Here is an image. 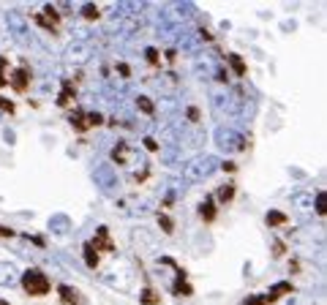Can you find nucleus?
Wrapping results in <instances>:
<instances>
[{
  "mask_svg": "<svg viewBox=\"0 0 327 305\" xmlns=\"http://www.w3.org/2000/svg\"><path fill=\"white\" fill-rule=\"evenodd\" d=\"M22 289L28 291L30 297H44V294H49V289H52V283H49V278H46L41 270H28V273L22 275Z\"/></svg>",
  "mask_w": 327,
  "mask_h": 305,
  "instance_id": "1",
  "label": "nucleus"
},
{
  "mask_svg": "<svg viewBox=\"0 0 327 305\" xmlns=\"http://www.w3.org/2000/svg\"><path fill=\"white\" fill-rule=\"evenodd\" d=\"M213 169H216V161L210 155H197V158L183 164V174H185V180H202V177H208Z\"/></svg>",
  "mask_w": 327,
  "mask_h": 305,
  "instance_id": "2",
  "label": "nucleus"
},
{
  "mask_svg": "<svg viewBox=\"0 0 327 305\" xmlns=\"http://www.w3.org/2000/svg\"><path fill=\"white\" fill-rule=\"evenodd\" d=\"M33 19H36V22L41 25V28H46V30H55L57 25H60V14H57V9H52L49 3H46L44 9L38 11V14L33 17Z\"/></svg>",
  "mask_w": 327,
  "mask_h": 305,
  "instance_id": "3",
  "label": "nucleus"
},
{
  "mask_svg": "<svg viewBox=\"0 0 327 305\" xmlns=\"http://www.w3.org/2000/svg\"><path fill=\"white\" fill-rule=\"evenodd\" d=\"M90 55H93V49L85 41H74L69 49H66V60H71V63H85Z\"/></svg>",
  "mask_w": 327,
  "mask_h": 305,
  "instance_id": "4",
  "label": "nucleus"
},
{
  "mask_svg": "<svg viewBox=\"0 0 327 305\" xmlns=\"http://www.w3.org/2000/svg\"><path fill=\"white\" fill-rule=\"evenodd\" d=\"M9 82H11V87H14L17 93H25V90H28V85H30V69H25V66L14 69V74L9 77Z\"/></svg>",
  "mask_w": 327,
  "mask_h": 305,
  "instance_id": "5",
  "label": "nucleus"
},
{
  "mask_svg": "<svg viewBox=\"0 0 327 305\" xmlns=\"http://www.w3.org/2000/svg\"><path fill=\"white\" fill-rule=\"evenodd\" d=\"M112 177H115V174H112L109 166H98V169H96V182L104 188V191H115L117 180H112Z\"/></svg>",
  "mask_w": 327,
  "mask_h": 305,
  "instance_id": "6",
  "label": "nucleus"
},
{
  "mask_svg": "<svg viewBox=\"0 0 327 305\" xmlns=\"http://www.w3.org/2000/svg\"><path fill=\"white\" fill-rule=\"evenodd\" d=\"M237 145H243V142H240V137L235 131H218V147H221V150L232 153Z\"/></svg>",
  "mask_w": 327,
  "mask_h": 305,
  "instance_id": "7",
  "label": "nucleus"
},
{
  "mask_svg": "<svg viewBox=\"0 0 327 305\" xmlns=\"http://www.w3.org/2000/svg\"><path fill=\"white\" fill-rule=\"evenodd\" d=\"M213 106H216V112H226V109H229V90H226V87L213 93Z\"/></svg>",
  "mask_w": 327,
  "mask_h": 305,
  "instance_id": "8",
  "label": "nucleus"
},
{
  "mask_svg": "<svg viewBox=\"0 0 327 305\" xmlns=\"http://www.w3.org/2000/svg\"><path fill=\"white\" fill-rule=\"evenodd\" d=\"M128 145H125V142H117V145L115 147H112V161H115V164H120V166H123V164H128Z\"/></svg>",
  "mask_w": 327,
  "mask_h": 305,
  "instance_id": "9",
  "label": "nucleus"
},
{
  "mask_svg": "<svg viewBox=\"0 0 327 305\" xmlns=\"http://www.w3.org/2000/svg\"><path fill=\"white\" fill-rule=\"evenodd\" d=\"M199 215H202L205 223H213V221H216V202H213V199H205L202 205H199Z\"/></svg>",
  "mask_w": 327,
  "mask_h": 305,
  "instance_id": "10",
  "label": "nucleus"
},
{
  "mask_svg": "<svg viewBox=\"0 0 327 305\" xmlns=\"http://www.w3.org/2000/svg\"><path fill=\"white\" fill-rule=\"evenodd\" d=\"M17 281V270L11 264H3L0 262V286H11Z\"/></svg>",
  "mask_w": 327,
  "mask_h": 305,
  "instance_id": "11",
  "label": "nucleus"
},
{
  "mask_svg": "<svg viewBox=\"0 0 327 305\" xmlns=\"http://www.w3.org/2000/svg\"><path fill=\"white\" fill-rule=\"evenodd\" d=\"M71 126H74L77 128V131H88V112H85V109H74V114H71Z\"/></svg>",
  "mask_w": 327,
  "mask_h": 305,
  "instance_id": "12",
  "label": "nucleus"
},
{
  "mask_svg": "<svg viewBox=\"0 0 327 305\" xmlns=\"http://www.w3.org/2000/svg\"><path fill=\"white\" fill-rule=\"evenodd\" d=\"M289 291H292V283H289V281H281V283H276V289H273V291H270V294H265V297H268V302L273 305V302H276V300H278V297H284V294H289Z\"/></svg>",
  "mask_w": 327,
  "mask_h": 305,
  "instance_id": "13",
  "label": "nucleus"
},
{
  "mask_svg": "<svg viewBox=\"0 0 327 305\" xmlns=\"http://www.w3.org/2000/svg\"><path fill=\"white\" fill-rule=\"evenodd\" d=\"M74 96H77V87L71 85V82H63V93L57 96V106H69Z\"/></svg>",
  "mask_w": 327,
  "mask_h": 305,
  "instance_id": "14",
  "label": "nucleus"
},
{
  "mask_svg": "<svg viewBox=\"0 0 327 305\" xmlns=\"http://www.w3.org/2000/svg\"><path fill=\"white\" fill-rule=\"evenodd\" d=\"M265 221H268V226H284L289 218H286V213H281V210H268Z\"/></svg>",
  "mask_w": 327,
  "mask_h": 305,
  "instance_id": "15",
  "label": "nucleus"
},
{
  "mask_svg": "<svg viewBox=\"0 0 327 305\" xmlns=\"http://www.w3.org/2000/svg\"><path fill=\"white\" fill-rule=\"evenodd\" d=\"M98 262H101V259H98V251L88 240V242H85V264H88V267H98Z\"/></svg>",
  "mask_w": 327,
  "mask_h": 305,
  "instance_id": "16",
  "label": "nucleus"
},
{
  "mask_svg": "<svg viewBox=\"0 0 327 305\" xmlns=\"http://www.w3.org/2000/svg\"><path fill=\"white\" fill-rule=\"evenodd\" d=\"M139 302H142V305H158V302H161V294H158L153 286H145L142 297H139Z\"/></svg>",
  "mask_w": 327,
  "mask_h": 305,
  "instance_id": "17",
  "label": "nucleus"
},
{
  "mask_svg": "<svg viewBox=\"0 0 327 305\" xmlns=\"http://www.w3.org/2000/svg\"><path fill=\"white\" fill-rule=\"evenodd\" d=\"M229 63H232V71H235L237 77H245V74H248V66H245V60L240 57V55H235V52L229 55Z\"/></svg>",
  "mask_w": 327,
  "mask_h": 305,
  "instance_id": "18",
  "label": "nucleus"
},
{
  "mask_svg": "<svg viewBox=\"0 0 327 305\" xmlns=\"http://www.w3.org/2000/svg\"><path fill=\"white\" fill-rule=\"evenodd\" d=\"M295 207L303 210V213H308V210H313V196H308V194H297V196H295Z\"/></svg>",
  "mask_w": 327,
  "mask_h": 305,
  "instance_id": "19",
  "label": "nucleus"
},
{
  "mask_svg": "<svg viewBox=\"0 0 327 305\" xmlns=\"http://www.w3.org/2000/svg\"><path fill=\"white\" fill-rule=\"evenodd\" d=\"M177 283H175V291H177V294H191V286H188V281H185V273H183V270H177Z\"/></svg>",
  "mask_w": 327,
  "mask_h": 305,
  "instance_id": "20",
  "label": "nucleus"
},
{
  "mask_svg": "<svg viewBox=\"0 0 327 305\" xmlns=\"http://www.w3.org/2000/svg\"><path fill=\"white\" fill-rule=\"evenodd\" d=\"M137 106H139L145 114H156V104H153V98H148V96H139V98H137Z\"/></svg>",
  "mask_w": 327,
  "mask_h": 305,
  "instance_id": "21",
  "label": "nucleus"
},
{
  "mask_svg": "<svg viewBox=\"0 0 327 305\" xmlns=\"http://www.w3.org/2000/svg\"><path fill=\"white\" fill-rule=\"evenodd\" d=\"M52 229H55V232H69V218H66V215H55V218H52Z\"/></svg>",
  "mask_w": 327,
  "mask_h": 305,
  "instance_id": "22",
  "label": "nucleus"
},
{
  "mask_svg": "<svg viewBox=\"0 0 327 305\" xmlns=\"http://www.w3.org/2000/svg\"><path fill=\"white\" fill-rule=\"evenodd\" d=\"M82 19H88V22H96V19H98V9H96L93 3L82 6Z\"/></svg>",
  "mask_w": 327,
  "mask_h": 305,
  "instance_id": "23",
  "label": "nucleus"
},
{
  "mask_svg": "<svg viewBox=\"0 0 327 305\" xmlns=\"http://www.w3.org/2000/svg\"><path fill=\"white\" fill-rule=\"evenodd\" d=\"M232 196H235V186H221L218 188V199L221 202H232Z\"/></svg>",
  "mask_w": 327,
  "mask_h": 305,
  "instance_id": "24",
  "label": "nucleus"
},
{
  "mask_svg": "<svg viewBox=\"0 0 327 305\" xmlns=\"http://www.w3.org/2000/svg\"><path fill=\"white\" fill-rule=\"evenodd\" d=\"M158 226H161L166 234H172V232H175V223H172L169 215H158Z\"/></svg>",
  "mask_w": 327,
  "mask_h": 305,
  "instance_id": "25",
  "label": "nucleus"
},
{
  "mask_svg": "<svg viewBox=\"0 0 327 305\" xmlns=\"http://www.w3.org/2000/svg\"><path fill=\"white\" fill-rule=\"evenodd\" d=\"M60 297H63L66 302H71V305H74V300H77V294H74L69 286H60Z\"/></svg>",
  "mask_w": 327,
  "mask_h": 305,
  "instance_id": "26",
  "label": "nucleus"
},
{
  "mask_svg": "<svg viewBox=\"0 0 327 305\" xmlns=\"http://www.w3.org/2000/svg\"><path fill=\"white\" fill-rule=\"evenodd\" d=\"M185 117H188L191 123H199V120H202V114H199L197 106H188V109H185Z\"/></svg>",
  "mask_w": 327,
  "mask_h": 305,
  "instance_id": "27",
  "label": "nucleus"
},
{
  "mask_svg": "<svg viewBox=\"0 0 327 305\" xmlns=\"http://www.w3.org/2000/svg\"><path fill=\"white\" fill-rule=\"evenodd\" d=\"M145 57H148L150 66H158V49H156V46H150V49L145 52Z\"/></svg>",
  "mask_w": 327,
  "mask_h": 305,
  "instance_id": "28",
  "label": "nucleus"
},
{
  "mask_svg": "<svg viewBox=\"0 0 327 305\" xmlns=\"http://www.w3.org/2000/svg\"><path fill=\"white\" fill-rule=\"evenodd\" d=\"M324 199H327L324 194H316V213L319 215H324V210H327V202Z\"/></svg>",
  "mask_w": 327,
  "mask_h": 305,
  "instance_id": "29",
  "label": "nucleus"
},
{
  "mask_svg": "<svg viewBox=\"0 0 327 305\" xmlns=\"http://www.w3.org/2000/svg\"><path fill=\"white\" fill-rule=\"evenodd\" d=\"M104 123V117L98 112H88V126H101Z\"/></svg>",
  "mask_w": 327,
  "mask_h": 305,
  "instance_id": "30",
  "label": "nucleus"
},
{
  "mask_svg": "<svg viewBox=\"0 0 327 305\" xmlns=\"http://www.w3.org/2000/svg\"><path fill=\"white\" fill-rule=\"evenodd\" d=\"M0 109H3V112H9V114H11V112H14V109H17V106H14V104H11V101H6V98H0Z\"/></svg>",
  "mask_w": 327,
  "mask_h": 305,
  "instance_id": "31",
  "label": "nucleus"
},
{
  "mask_svg": "<svg viewBox=\"0 0 327 305\" xmlns=\"http://www.w3.org/2000/svg\"><path fill=\"white\" fill-rule=\"evenodd\" d=\"M28 240L33 242V246H38V248H44V246H46V242H44V237H38V234H33V237L28 234Z\"/></svg>",
  "mask_w": 327,
  "mask_h": 305,
  "instance_id": "32",
  "label": "nucleus"
},
{
  "mask_svg": "<svg viewBox=\"0 0 327 305\" xmlns=\"http://www.w3.org/2000/svg\"><path fill=\"white\" fill-rule=\"evenodd\" d=\"M145 147H148V150H158V142L148 137V139H145Z\"/></svg>",
  "mask_w": 327,
  "mask_h": 305,
  "instance_id": "33",
  "label": "nucleus"
},
{
  "mask_svg": "<svg viewBox=\"0 0 327 305\" xmlns=\"http://www.w3.org/2000/svg\"><path fill=\"white\" fill-rule=\"evenodd\" d=\"M0 237H14V229H9V226H0Z\"/></svg>",
  "mask_w": 327,
  "mask_h": 305,
  "instance_id": "34",
  "label": "nucleus"
},
{
  "mask_svg": "<svg viewBox=\"0 0 327 305\" xmlns=\"http://www.w3.org/2000/svg\"><path fill=\"white\" fill-rule=\"evenodd\" d=\"M284 254V240H276V256Z\"/></svg>",
  "mask_w": 327,
  "mask_h": 305,
  "instance_id": "35",
  "label": "nucleus"
},
{
  "mask_svg": "<svg viewBox=\"0 0 327 305\" xmlns=\"http://www.w3.org/2000/svg\"><path fill=\"white\" fill-rule=\"evenodd\" d=\"M117 69H120V74H123V77H128V74H131V71H128V66H125V63H120Z\"/></svg>",
  "mask_w": 327,
  "mask_h": 305,
  "instance_id": "36",
  "label": "nucleus"
},
{
  "mask_svg": "<svg viewBox=\"0 0 327 305\" xmlns=\"http://www.w3.org/2000/svg\"><path fill=\"white\" fill-rule=\"evenodd\" d=\"M6 66H9V60H6L3 55H0V71H6Z\"/></svg>",
  "mask_w": 327,
  "mask_h": 305,
  "instance_id": "37",
  "label": "nucleus"
},
{
  "mask_svg": "<svg viewBox=\"0 0 327 305\" xmlns=\"http://www.w3.org/2000/svg\"><path fill=\"white\" fill-rule=\"evenodd\" d=\"M9 85V77H3V71H0V87H6Z\"/></svg>",
  "mask_w": 327,
  "mask_h": 305,
  "instance_id": "38",
  "label": "nucleus"
},
{
  "mask_svg": "<svg viewBox=\"0 0 327 305\" xmlns=\"http://www.w3.org/2000/svg\"><path fill=\"white\" fill-rule=\"evenodd\" d=\"M0 305H9V302H6V300H0Z\"/></svg>",
  "mask_w": 327,
  "mask_h": 305,
  "instance_id": "39",
  "label": "nucleus"
},
{
  "mask_svg": "<svg viewBox=\"0 0 327 305\" xmlns=\"http://www.w3.org/2000/svg\"><path fill=\"white\" fill-rule=\"evenodd\" d=\"M243 305H248V302H243Z\"/></svg>",
  "mask_w": 327,
  "mask_h": 305,
  "instance_id": "40",
  "label": "nucleus"
}]
</instances>
